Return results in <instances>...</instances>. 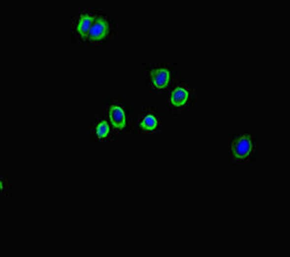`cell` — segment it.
<instances>
[{
  "instance_id": "obj_6",
  "label": "cell",
  "mask_w": 290,
  "mask_h": 257,
  "mask_svg": "<svg viewBox=\"0 0 290 257\" xmlns=\"http://www.w3.org/2000/svg\"><path fill=\"white\" fill-rule=\"evenodd\" d=\"M190 94L184 87H177L170 96V104L175 107H180L187 104Z\"/></svg>"
},
{
  "instance_id": "obj_5",
  "label": "cell",
  "mask_w": 290,
  "mask_h": 257,
  "mask_svg": "<svg viewBox=\"0 0 290 257\" xmlns=\"http://www.w3.org/2000/svg\"><path fill=\"white\" fill-rule=\"evenodd\" d=\"M94 20H95V15H90V14H85L80 16V18L78 19L77 25H76V31L79 33L81 37H86L87 33H89L90 28L94 25Z\"/></svg>"
},
{
  "instance_id": "obj_8",
  "label": "cell",
  "mask_w": 290,
  "mask_h": 257,
  "mask_svg": "<svg viewBox=\"0 0 290 257\" xmlns=\"http://www.w3.org/2000/svg\"><path fill=\"white\" fill-rule=\"evenodd\" d=\"M96 135L98 138H106L109 136V126L105 121H101L96 126Z\"/></svg>"
},
{
  "instance_id": "obj_7",
  "label": "cell",
  "mask_w": 290,
  "mask_h": 257,
  "mask_svg": "<svg viewBox=\"0 0 290 257\" xmlns=\"http://www.w3.org/2000/svg\"><path fill=\"white\" fill-rule=\"evenodd\" d=\"M158 126V118L155 116L154 114H147L144 116V118L141 119L140 123V127L144 130H154L157 128Z\"/></svg>"
},
{
  "instance_id": "obj_3",
  "label": "cell",
  "mask_w": 290,
  "mask_h": 257,
  "mask_svg": "<svg viewBox=\"0 0 290 257\" xmlns=\"http://www.w3.org/2000/svg\"><path fill=\"white\" fill-rule=\"evenodd\" d=\"M109 116L110 121L117 129H124L126 127V116H125V113L123 108H120L119 106L112 105L109 108Z\"/></svg>"
},
{
  "instance_id": "obj_4",
  "label": "cell",
  "mask_w": 290,
  "mask_h": 257,
  "mask_svg": "<svg viewBox=\"0 0 290 257\" xmlns=\"http://www.w3.org/2000/svg\"><path fill=\"white\" fill-rule=\"evenodd\" d=\"M153 84L155 87L157 88H163L169 84L170 80V72L166 68H158L153 71Z\"/></svg>"
},
{
  "instance_id": "obj_2",
  "label": "cell",
  "mask_w": 290,
  "mask_h": 257,
  "mask_svg": "<svg viewBox=\"0 0 290 257\" xmlns=\"http://www.w3.org/2000/svg\"><path fill=\"white\" fill-rule=\"evenodd\" d=\"M253 143L250 136L245 135L239 137L233 145V154L237 158H246L252 153Z\"/></svg>"
},
{
  "instance_id": "obj_1",
  "label": "cell",
  "mask_w": 290,
  "mask_h": 257,
  "mask_svg": "<svg viewBox=\"0 0 290 257\" xmlns=\"http://www.w3.org/2000/svg\"><path fill=\"white\" fill-rule=\"evenodd\" d=\"M108 32H109V23H108V20L99 18L95 21V24L90 28L88 33L89 39L94 41L103 39L108 35Z\"/></svg>"
}]
</instances>
